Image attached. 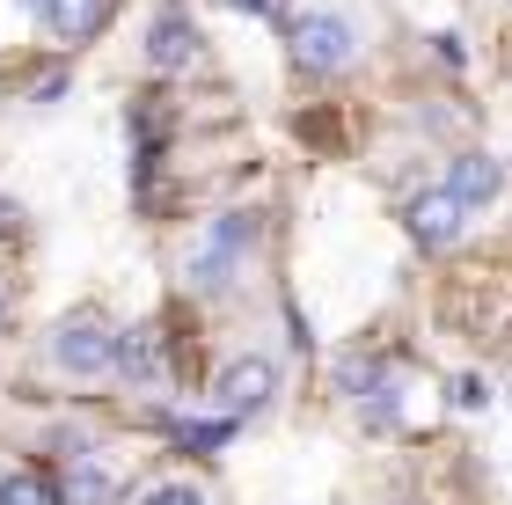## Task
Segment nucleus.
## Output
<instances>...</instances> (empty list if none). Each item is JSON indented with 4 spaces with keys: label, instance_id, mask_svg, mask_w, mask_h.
<instances>
[{
    "label": "nucleus",
    "instance_id": "1",
    "mask_svg": "<svg viewBox=\"0 0 512 505\" xmlns=\"http://www.w3.org/2000/svg\"><path fill=\"white\" fill-rule=\"evenodd\" d=\"M249 257H256V213H220L183 249V286L191 293H227V286L249 279Z\"/></svg>",
    "mask_w": 512,
    "mask_h": 505
},
{
    "label": "nucleus",
    "instance_id": "2",
    "mask_svg": "<svg viewBox=\"0 0 512 505\" xmlns=\"http://www.w3.org/2000/svg\"><path fill=\"white\" fill-rule=\"evenodd\" d=\"M286 44H293V59L308 66V74H344V66L359 59V22L352 8H300L286 22Z\"/></svg>",
    "mask_w": 512,
    "mask_h": 505
},
{
    "label": "nucleus",
    "instance_id": "3",
    "mask_svg": "<svg viewBox=\"0 0 512 505\" xmlns=\"http://www.w3.org/2000/svg\"><path fill=\"white\" fill-rule=\"evenodd\" d=\"M118 337L125 330H110L96 308H81L52 330V366L74 374V381H103V374H118Z\"/></svg>",
    "mask_w": 512,
    "mask_h": 505
},
{
    "label": "nucleus",
    "instance_id": "4",
    "mask_svg": "<svg viewBox=\"0 0 512 505\" xmlns=\"http://www.w3.org/2000/svg\"><path fill=\"white\" fill-rule=\"evenodd\" d=\"M220 410L227 418H256L271 396H278V359H264V352H242V359H227L220 366Z\"/></svg>",
    "mask_w": 512,
    "mask_h": 505
},
{
    "label": "nucleus",
    "instance_id": "5",
    "mask_svg": "<svg viewBox=\"0 0 512 505\" xmlns=\"http://www.w3.org/2000/svg\"><path fill=\"white\" fill-rule=\"evenodd\" d=\"M410 235H417V249H454L461 235H469V205H461L447 183H439V191H417L410 198Z\"/></svg>",
    "mask_w": 512,
    "mask_h": 505
},
{
    "label": "nucleus",
    "instance_id": "6",
    "mask_svg": "<svg viewBox=\"0 0 512 505\" xmlns=\"http://www.w3.org/2000/svg\"><path fill=\"white\" fill-rule=\"evenodd\" d=\"M44 37L52 44H96L103 22H110V0H30Z\"/></svg>",
    "mask_w": 512,
    "mask_h": 505
},
{
    "label": "nucleus",
    "instance_id": "7",
    "mask_svg": "<svg viewBox=\"0 0 512 505\" xmlns=\"http://www.w3.org/2000/svg\"><path fill=\"white\" fill-rule=\"evenodd\" d=\"M118 374L139 388V396H154V388L169 381V359H161V330H125V337H118Z\"/></svg>",
    "mask_w": 512,
    "mask_h": 505
},
{
    "label": "nucleus",
    "instance_id": "8",
    "mask_svg": "<svg viewBox=\"0 0 512 505\" xmlns=\"http://www.w3.org/2000/svg\"><path fill=\"white\" fill-rule=\"evenodd\" d=\"M147 59L161 66V74H176V66H191V59H198V30H191V15H183V8H161V15H154V30H147Z\"/></svg>",
    "mask_w": 512,
    "mask_h": 505
},
{
    "label": "nucleus",
    "instance_id": "9",
    "mask_svg": "<svg viewBox=\"0 0 512 505\" xmlns=\"http://www.w3.org/2000/svg\"><path fill=\"white\" fill-rule=\"evenodd\" d=\"M447 191L469 205V213H483V205H498V191H505V169L491 162V154H461V162L447 169Z\"/></svg>",
    "mask_w": 512,
    "mask_h": 505
},
{
    "label": "nucleus",
    "instance_id": "10",
    "mask_svg": "<svg viewBox=\"0 0 512 505\" xmlns=\"http://www.w3.org/2000/svg\"><path fill=\"white\" fill-rule=\"evenodd\" d=\"M66 498H74V505H110V498H118V469H110L103 454H74V469H66Z\"/></svg>",
    "mask_w": 512,
    "mask_h": 505
},
{
    "label": "nucleus",
    "instance_id": "11",
    "mask_svg": "<svg viewBox=\"0 0 512 505\" xmlns=\"http://www.w3.org/2000/svg\"><path fill=\"white\" fill-rule=\"evenodd\" d=\"M0 505H59V491L44 484L37 469H8L0 476Z\"/></svg>",
    "mask_w": 512,
    "mask_h": 505
},
{
    "label": "nucleus",
    "instance_id": "12",
    "mask_svg": "<svg viewBox=\"0 0 512 505\" xmlns=\"http://www.w3.org/2000/svg\"><path fill=\"white\" fill-rule=\"evenodd\" d=\"M227 432H235V418L220 410V418H183V425H176V440H183V447H220Z\"/></svg>",
    "mask_w": 512,
    "mask_h": 505
},
{
    "label": "nucleus",
    "instance_id": "13",
    "mask_svg": "<svg viewBox=\"0 0 512 505\" xmlns=\"http://www.w3.org/2000/svg\"><path fill=\"white\" fill-rule=\"evenodd\" d=\"M139 505H205V491H191V484H161V491H147Z\"/></svg>",
    "mask_w": 512,
    "mask_h": 505
},
{
    "label": "nucleus",
    "instance_id": "14",
    "mask_svg": "<svg viewBox=\"0 0 512 505\" xmlns=\"http://www.w3.org/2000/svg\"><path fill=\"white\" fill-rule=\"evenodd\" d=\"M483 403H491V388H483L476 374H461L454 381V410H483Z\"/></svg>",
    "mask_w": 512,
    "mask_h": 505
},
{
    "label": "nucleus",
    "instance_id": "15",
    "mask_svg": "<svg viewBox=\"0 0 512 505\" xmlns=\"http://www.w3.org/2000/svg\"><path fill=\"white\" fill-rule=\"evenodd\" d=\"M227 8H249V15H278L286 0H227Z\"/></svg>",
    "mask_w": 512,
    "mask_h": 505
},
{
    "label": "nucleus",
    "instance_id": "16",
    "mask_svg": "<svg viewBox=\"0 0 512 505\" xmlns=\"http://www.w3.org/2000/svg\"><path fill=\"white\" fill-rule=\"evenodd\" d=\"M15 220H22V213H15V198H0V242L15 235Z\"/></svg>",
    "mask_w": 512,
    "mask_h": 505
},
{
    "label": "nucleus",
    "instance_id": "17",
    "mask_svg": "<svg viewBox=\"0 0 512 505\" xmlns=\"http://www.w3.org/2000/svg\"><path fill=\"white\" fill-rule=\"evenodd\" d=\"M0 323H8V301H0Z\"/></svg>",
    "mask_w": 512,
    "mask_h": 505
}]
</instances>
